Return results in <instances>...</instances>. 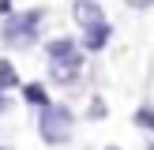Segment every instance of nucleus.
I'll list each match as a JSON object with an SVG mask.
<instances>
[{
  "label": "nucleus",
  "instance_id": "f257e3e1",
  "mask_svg": "<svg viewBox=\"0 0 154 150\" xmlns=\"http://www.w3.org/2000/svg\"><path fill=\"white\" fill-rule=\"evenodd\" d=\"M72 124H75L72 109L60 105V101H53V105H45L42 116H38V135H42L49 146H60V142L72 139Z\"/></svg>",
  "mask_w": 154,
  "mask_h": 150
},
{
  "label": "nucleus",
  "instance_id": "1a4fd4ad",
  "mask_svg": "<svg viewBox=\"0 0 154 150\" xmlns=\"http://www.w3.org/2000/svg\"><path fill=\"white\" fill-rule=\"evenodd\" d=\"M135 124L154 131V109H150V105H139V109H135Z\"/></svg>",
  "mask_w": 154,
  "mask_h": 150
},
{
  "label": "nucleus",
  "instance_id": "9d476101",
  "mask_svg": "<svg viewBox=\"0 0 154 150\" xmlns=\"http://www.w3.org/2000/svg\"><path fill=\"white\" fill-rule=\"evenodd\" d=\"M132 8H154V0H128Z\"/></svg>",
  "mask_w": 154,
  "mask_h": 150
},
{
  "label": "nucleus",
  "instance_id": "20e7f679",
  "mask_svg": "<svg viewBox=\"0 0 154 150\" xmlns=\"http://www.w3.org/2000/svg\"><path fill=\"white\" fill-rule=\"evenodd\" d=\"M109 34H113V26H109V22H98V26H87V30H83V45H87L90 52H102L105 45H109Z\"/></svg>",
  "mask_w": 154,
  "mask_h": 150
},
{
  "label": "nucleus",
  "instance_id": "4468645a",
  "mask_svg": "<svg viewBox=\"0 0 154 150\" xmlns=\"http://www.w3.org/2000/svg\"><path fill=\"white\" fill-rule=\"evenodd\" d=\"M150 150H154V142H150Z\"/></svg>",
  "mask_w": 154,
  "mask_h": 150
},
{
  "label": "nucleus",
  "instance_id": "423d86ee",
  "mask_svg": "<svg viewBox=\"0 0 154 150\" xmlns=\"http://www.w3.org/2000/svg\"><path fill=\"white\" fill-rule=\"evenodd\" d=\"M79 68H83V56H72V60H53V79L72 82L75 75H79Z\"/></svg>",
  "mask_w": 154,
  "mask_h": 150
},
{
  "label": "nucleus",
  "instance_id": "0eeeda50",
  "mask_svg": "<svg viewBox=\"0 0 154 150\" xmlns=\"http://www.w3.org/2000/svg\"><path fill=\"white\" fill-rule=\"evenodd\" d=\"M23 98H26L30 105H38V109H45V105H53L49 90H45L42 82H26V86H23Z\"/></svg>",
  "mask_w": 154,
  "mask_h": 150
},
{
  "label": "nucleus",
  "instance_id": "2eb2a0df",
  "mask_svg": "<svg viewBox=\"0 0 154 150\" xmlns=\"http://www.w3.org/2000/svg\"><path fill=\"white\" fill-rule=\"evenodd\" d=\"M0 150H8V146H0Z\"/></svg>",
  "mask_w": 154,
  "mask_h": 150
},
{
  "label": "nucleus",
  "instance_id": "39448f33",
  "mask_svg": "<svg viewBox=\"0 0 154 150\" xmlns=\"http://www.w3.org/2000/svg\"><path fill=\"white\" fill-rule=\"evenodd\" d=\"M45 52H49V60H72L79 56V41L75 38H53V41H45Z\"/></svg>",
  "mask_w": 154,
  "mask_h": 150
},
{
  "label": "nucleus",
  "instance_id": "f8f14e48",
  "mask_svg": "<svg viewBox=\"0 0 154 150\" xmlns=\"http://www.w3.org/2000/svg\"><path fill=\"white\" fill-rule=\"evenodd\" d=\"M0 112H4V90H0Z\"/></svg>",
  "mask_w": 154,
  "mask_h": 150
},
{
  "label": "nucleus",
  "instance_id": "ddd939ff",
  "mask_svg": "<svg viewBox=\"0 0 154 150\" xmlns=\"http://www.w3.org/2000/svg\"><path fill=\"white\" fill-rule=\"evenodd\" d=\"M109 150H117V146H109Z\"/></svg>",
  "mask_w": 154,
  "mask_h": 150
},
{
  "label": "nucleus",
  "instance_id": "9b49d317",
  "mask_svg": "<svg viewBox=\"0 0 154 150\" xmlns=\"http://www.w3.org/2000/svg\"><path fill=\"white\" fill-rule=\"evenodd\" d=\"M0 15H11V0H0Z\"/></svg>",
  "mask_w": 154,
  "mask_h": 150
},
{
  "label": "nucleus",
  "instance_id": "f03ea898",
  "mask_svg": "<svg viewBox=\"0 0 154 150\" xmlns=\"http://www.w3.org/2000/svg\"><path fill=\"white\" fill-rule=\"evenodd\" d=\"M45 11L42 8H30V11H11L4 19V30H0V38H4V45H30L38 34V26H42Z\"/></svg>",
  "mask_w": 154,
  "mask_h": 150
},
{
  "label": "nucleus",
  "instance_id": "6e6552de",
  "mask_svg": "<svg viewBox=\"0 0 154 150\" xmlns=\"http://www.w3.org/2000/svg\"><path fill=\"white\" fill-rule=\"evenodd\" d=\"M0 90H19V71L11 68V60H0Z\"/></svg>",
  "mask_w": 154,
  "mask_h": 150
},
{
  "label": "nucleus",
  "instance_id": "7ed1b4c3",
  "mask_svg": "<svg viewBox=\"0 0 154 150\" xmlns=\"http://www.w3.org/2000/svg\"><path fill=\"white\" fill-rule=\"evenodd\" d=\"M72 15H75V22H79V30H87V26H98V22H105L102 8H98L94 0H75V4H72Z\"/></svg>",
  "mask_w": 154,
  "mask_h": 150
}]
</instances>
